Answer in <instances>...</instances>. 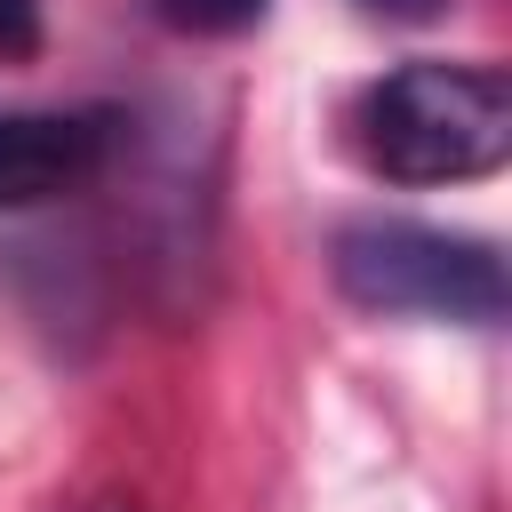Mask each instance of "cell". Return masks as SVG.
I'll list each match as a JSON object with an SVG mask.
<instances>
[{"mask_svg":"<svg viewBox=\"0 0 512 512\" xmlns=\"http://www.w3.org/2000/svg\"><path fill=\"white\" fill-rule=\"evenodd\" d=\"M112 160L104 112H0V208H40L80 192Z\"/></svg>","mask_w":512,"mask_h":512,"instance_id":"cell-3","label":"cell"},{"mask_svg":"<svg viewBox=\"0 0 512 512\" xmlns=\"http://www.w3.org/2000/svg\"><path fill=\"white\" fill-rule=\"evenodd\" d=\"M360 152L392 184H472L512 152V88L496 64H400L360 96Z\"/></svg>","mask_w":512,"mask_h":512,"instance_id":"cell-1","label":"cell"},{"mask_svg":"<svg viewBox=\"0 0 512 512\" xmlns=\"http://www.w3.org/2000/svg\"><path fill=\"white\" fill-rule=\"evenodd\" d=\"M72 512H136L128 496H88V504H72Z\"/></svg>","mask_w":512,"mask_h":512,"instance_id":"cell-7","label":"cell"},{"mask_svg":"<svg viewBox=\"0 0 512 512\" xmlns=\"http://www.w3.org/2000/svg\"><path fill=\"white\" fill-rule=\"evenodd\" d=\"M176 32H200V40H224V32H248V24H264V8L272 0H152Z\"/></svg>","mask_w":512,"mask_h":512,"instance_id":"cell-4","label":"cell"},{"mask_svg":"<svg viewBox=\"0 0 512 512\" xmlns=\"http://www.w3.org/2000/svg\"><path fill=\"white\" fill-rule=\"evenodd\" d=\"M336 288L368 312H400V320H456V328H496L512 288H504V256L488 240L440 232V224H408V216H368L336 232Z\"/></svg>","mask_w":512,"mask_h":512,"instance_id":"cell-2","label":"cell"},{"mask_svg":"<svg viewBox=\"0 0 512 512\" xmlns=\"http://www.w3.org/2000/svg\"><path fill=\"white\" fill-rule=\"evenodd\" d=\"M368 16H392V24H424V16H440V0H360Z\"/></svg>","mask_w":512,"mask_h":512,"instance_id":"cell-6","label":"cell"},{"mask_svg":"<svg viewBox=\"0 0 512 512\" xmlns=\"http://www.w3.org/2000/svg\"><path fill=\"white\" fill-rule=\"evenodd\" d=\"M40 48V0H0V64H24Z\"/></svg>","mask_w":512,"mask_h":512,"instance_id":"cell-5","label":"cell"}]
</instances>
